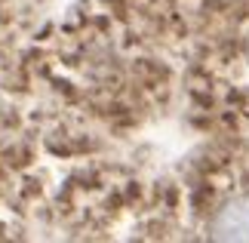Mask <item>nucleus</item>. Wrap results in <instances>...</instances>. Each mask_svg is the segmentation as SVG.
<instances>
[{"label":"nucleus","mask_w":249,"mask_h":243,"mask_svg":"<svg viewBox=\"0 0 249 243\" xmlns=\"http://www.w3.org/2000/svg\"><path fill=\"white\" fill-rule=\"evenodd\" d=\"M213 231L222 240H249V197L228 203L215 216Z\"/></svg>","instance_id":"nucleus-1"}]
</instances>
